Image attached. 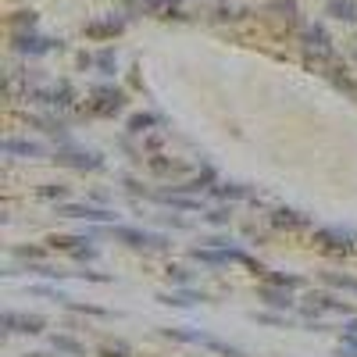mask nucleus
I'll list each match as a JSON object with an SVG mask.
<instances>
[{"label": "nucleus", "instance_id": "23", "mask_svg": "<svg viewBox=\"0 0 357 357\" xmlns=\"http://www.w3.org/2000/svg\"><path fill=\"white\" fill-rule=\"evenodd\" d=\"M8 25H11V33H25V29H36L40 25V15L33 8H29V11H15L8 18Z\"/></svg>", "mask_w": 357, "mask_h": 357}, {"label": "nucleus", "instance_id": "21", "mask_svg": "<svg viewBox=\"0 0 357 357\" xmlns=\"http://www.w3.org/2000/svg\"><path fill=\"white\" fill-rule=\"evenodd\" d=\"M61 307H68V311H75V314H89V318H122V311H111V307H97V304H79V301H68L61 304Z\"/></svg>", "mask_w": 357, "mask_h": 357}, {"label": "nucleus", "instance_id": "41", "mask_svg": "<svg viewBox=\"0 0 357 357\" xmlns=\"http://www.w3.org/2000/svg\"><path fill=\"white\" fill-rule=\"evenodd\" d=\"M343 347H354L357 350V333H343Z\"/></svg>", "mask_w": 357, "mask_h": 357}, {"label": "nucleus", "instance_id": "42", "mask_svg": "<svg viewBox=\"0 0 357 357\" xmlns=\"http://www.w3.org/2000/svg\"><path fill=\"white\" fill-rule=\"evenodd\" d=\"M336 357H357V350H354V347H343V343H340V350H336Z\"/></svg>", "mask_w": 357, "mask_h": 357}, {"label": "nucleus", "instance_id": "7", "mask_svg": "<svg viewBox=\"0 0 357 357\" xmlns=\"http://www.w3.org/2000/svg\"><path fill=\"white\" fill-rule=\"evenodd\" d=\"M325 311L354 318V304L340 301V296H333V293H307V296H304V314L314 318V314H325Z\"/></svg>", "mask_w": 357, "mask_h": 357}, {"label": "nucleus", "instance_id": "43", "mask_svg": "<svg viewBox=\"0 0 357 357\" xmlns=\"http://www.w3.org/2000/svg\"><path fill=\"white\" fill-rule=\"evenodd\" d=\"M340 333H357V318H350V321L343 325V329H340Z\"/></svg>", "mask_w": 357, "mask_h": 357}, {"label": "nucleus", "instance_id": "10", "mask_svg": "<svg viewBox=\"0 0 357 357\" xmlns=\"http://www.w3.org/2000/svg\"><path fill=\"white\" fill-rule=\"evenodd\" d=\"M33 100L36 104H43V107H72V100H75V89H72V82H57V86H50V89H33Z\"/></svg>", "mask_w": 357, "mask_h": 357}, {"label": "nucleus", "instance_id": "13", "mask_svg": "<svg viewBox=\"0 0 357 357\" xmlns=\"http://www.w3.org/2000/svg\"><path fill=\"white\" fill-rule=\"evenodd\" d=\"M268 222H272L275 229H311L314 218L296 211V207H272V215H268Z\"/></svg>", "mask_w": 357, "mask_h": 357}, {"label": "nucleus", "instance_id": "25", "mask_svg": "<svg viewBox=\"0 0 357 357\" xmlns=\"http://www.w3.org/2000/svg\"><path fill=\"white\" fill-rule=\"evenodd\" d=\"M321 282L325 286H336V289H347V293L357 296V279L347 275V272H321Z\"/></svg>", "mask_w": 357, "mask_h": 357}, {"label": "nucleus", "instance_id": "4", "mask_svg": "<svg viewBox=\"0 0 357 357\" xmlns=\"http://www.w3.org/2000/svg\"><path fill=\"white\" fill-rule=\"evenodd\" d=\"M54 165H61V168H72V172H100L104 168V158L97 151H79V146H61V151H54L50 158Z\"/></svg>", "mask_w": 357, "mask_h": 357}, {"label": "nucleus", "instance_id": "15", "mask_svg": "<svg viewBox=\"0 0 357 357\" xmlns=\"http://www.w3.org/2000/svg\"><path fill=\"white\" fill-rule=\"evenodd\" d=\"M293 289H282V286H272V282H264L261 289H257V296L268 304V307H275V311H293V296H289Z\"/></svg>", "mask_w": 357, "mask_h": 357}, {"label": "nucleus", "instance_id": "33", "mask_svg": "<svg viewBox=\"0 0 357 357\" xmlns=\"http://www.w3.org/2000/svg\"><path fill=\"white\" fill-rule=\"evenodd\" d=\"M165 275H168L175 286H193V272H190L186 264H168V268H165Z\"/></svg>", "mask_w": 357, "mask_h": 357}, {"label": "nucleus", "instance_id": "5", "mask_svg": "<svg viewBox=\"0 0 357 357\" xmlns=\"http://www.w3.org/2000/svg\"><path fill=\"white\" fill-rule=\"evenodd\" d=\"M314 243L325 247V250H336V254H350L354 243H357V229H350V225H325V229H314Z\"/></svg>", "mask_w": 357, "mask_h": 357}, {"label": "nucleus", "instance_id": "39", "mask_svg": "<svg viewBox=\"0 0 357 357\" xmlns=\"http://www.w3.org/2000/svg\"><path fill=\"white\" fill-rule=\"evenodd\" d=\"M72 257L75 261H97V247H79V250H72Z\"/></svg>", "mask_w": 357, "mask_h": 357}, {"label": "nucleus", "instance_id": "20", "mask_svg": "<svg viewBox=\"0 0 357 357\" xmlns=\"http://www.w3.org/2000/svg\"><path fill=\"white\" fill-rule=\"evenodd\" d=\"M325 15L340 22H357V0H325Z\"/></svg>", "mask_w": 357, "mask_h": 357}, {"label": "nucleus", "instance_id": "37", "mask_svg": "<svg viewBox=\"0 0 357 357\" xmlns=\"http://www.w3.org/2000/svg\"><path fill=\"white\" fill-rule=\"evenodd\" d=\"M243 15H247L243 8H232V4H225V8H218V11H215V18H218V22H236V18H243Z\"/></svg>", "mask_w": 357, "mask_h": 357}, {"label": "nucleus", "instance_id": "19", "mask_svg": "<svg viewBox=\"0 0 357 357\" xmlns=\"http://www.w3.org/2000/svg\"><path fill=\"white\" fill-rule=\"evenodd\" d=\"M211 197H218V200H250L254 190L247 183H215L211 186Z\"/></svg>", "mask_w": 357, "mask_h": 357}, {"label": "nucleus", "instance_id": "32", "mask_svg": "<svg viewBox=\"0 0 357 357\" xmlns=\"http://www.w3.org/2000/svg\"><path fill=\"white\" fill-rule=\"evenodd\" d=\"M254 321L272 325V329H293V321L286 318V311H282V314H275V311H261V314H254Z\"/></svg>", "mask_w": 357, "mask_h": 357}, {"label": "nucleus", "instance_id": "29", "mask_svg": "<svg viewBox=\"0 0 357 357\" xmlns=\"http://www.w3.org/2000/svg\"><path fill=\"white\" fill-rule=\"evenodd\" d=\"M264 282L282 286V289H304V279L301 275H286V272H264Z\"/></svg>", "mask_w": 357, "mask_h": 357}, {"label": "nucleus", "instance_id": "36", "mask_svg": "<svg viewBox=\"0 0 357 357\" xmlns=\"http://www.w3.org/2000/svg\"><path fill=\"white\" fill-rule=\"evenodd\" d=\"M268 11L286 15V18H296V4H293V0H272V4H268Z\"/></svg>", "mask_w": 357, "mask_h": 357}, {"label": "nucleus", "instance_id": "24", "mask_svg": "<svg viewBox=\"0 0 357 357\" xmlns=\"http://www.w3.org/2000/svg\"><path fill=\"white\" fill-rule=\"evenodd\" d=\"M50 347L57 354H65V357H82L86 354V347L79 340H72V336H50Z\"/></svg>", "mask_w": 357, "mask_h": 357}, {"label": "nucleus", "instance_id": "38", "mask_svg": "<svg viewBox=\"0 0 357 357\" xmlns=\"http://www.w3.org/2000/svg\"><path fill=\"white\" fill-rule=\"evenodd\" d=\"M200 243H204V247H232V240H229V236H218V232H215V236H204Z\"/></svg>", "mask_w": 357, "mask_h": 357}, {"label": "nucleus", "instance_id": "6", "mask_svg": "<svg viewBox=\"0 0 357 357\" xmlns=\"http://www.w3.org/2000/svg\"><path fill=\"white\" fill-rule=\"evenodd\" d=\"M0 329L4 336H15V333H25V336H40L47 329V318L43 314H22V311H4L0 314Z\"/></svg>", "mask_w": 357, "mask_h": 357}, {"label": "nucleus", "instance_id": "40", "mask_svg": "<svg viewBox=\"0 0 357 357\" xmlns=\"http://www.w3.org/2000/svg\"><path fill=\"white\" fill-rule=\"evenodd\" d=\"M75 275H82V279H89V282H114V275H104V272H75Z\"/></svg>", "mask_w": 357, "mask_h": 357}, {"label": "nucleus", "instance_id": "22", "mask_svg": "<svg viewBox=\"0 0 357 357\" xmlns=\"http://www.w3.org/2000/svg\"><path fill=\"white\" fill-rule=\"evenodd\" d=\"M93 68H97L100 75H114V68H118V50H114V47H100V50L93 54Z\"/></svg>", "mask_w": 357, "mask_h": 357}, {"label": "nucleus", "instance_id": "30", "mask_svg": "<svg viewBox=\"0 0 357 357\" xmlns=\"http://www.w3.org/2000/svg\"><path fill=\"white\" fill-rule=\"evenodd\" d=\"M11 257H18V261H25V264H29V261H43V257H47V247H36V243L25 247V243H18V247H11Z\"/></svg>", "mask_w": 357, "mask_h": 357}, {"label": "nucleus", "instance_id": "11", "mask_svg": "<svg viewBox=\"0 0 357 357\" xmlns=\"http://www.w3.org/2000/svg\"><path fill=\"white\" fill-rule=\"evenodd\" d=\"M211 296H207L204 289H193V286H178L172 293H158V304L165 307H193V304H207Z\"/></svg>", "mask_w": 357, "mask_h": 357}, {"label": "nucleus", "instance_id": "18", "mask_svg": "<svg viewBox=\"0 0 357 357\" xmlns=\"http://www.w3.org/2000/svg\"><path fill=\"white\" fill-rule=\"evenodd\" d=\"M161 336L175 340V343H197V347H204V340H207L204 329H186V325H168V329H161Z\"/></svg>", "mask_w": 357, "mask_h": 357}, {"label": "nucleus", "instance_id": "28", "mask_svg": "<svg viewBox=\"0 0 357 357\" xmlns=\"http://www.w3.org/2000/svg\"><path fill=\"white\" fill-rule=\"evenodd\" d=\"M29 293H33V296H43V301H54V304H65V301H68V293H65V289H57V286H50V282L29 286Z\"/></svg>", "mask_w": 357, "mask_h": 357}, {"label": "nucleus", "instance_id": "44", "mask_svg": "<svg viewBox=\"0 0 357 357\" xmlns=\"http://www.w3.org/2000/svg\"><path fill=\"white\" fill-rule=\"evenodd\" d=\"M25 357H65V354H57V350H54V354H25Z\"/></svg>", "mask_w": 357, "mask_h": 357}, {"label": "nucleus", "instance_id": "12", "mask_svg": "<svg viewBox=\"0 0 357 357\" xmlns=\"http://www.w3.org/2000/svg\"><path fill=\"white\" fill-rule=\"evenodd\" d=\"M0 151H4V158H29V161L47 158V146H43V143H36V139H18V136H8L4 143H0Z\"/></svg>", "mask_w": 357, "mask_h": 357}, {"label": "nucleus", "instance_id": "1", "mask_svg": "<svg viewBox=\"0 0 357 357\" xmlns=\"http://www.w3.org/2000/svg\"><path fill=\"white\" fill-rule=\"evenodd\" d=\"M126 104H129L126 89L114 86V82H97L89 89V114L93 118H114V114L126 111Z\"/></svg>", "mask_w": 357, "mask_h": 357}, {"label": "nucleus", "instance_id": "27", "mask_svg": "<svg viewBox=\"0 0 357 357\" xmlns=\"http://www.w3.org/2000/svg\"><path fill=\"white\" fill-rule=\"evenodd\" d=\"M204 222H207V225H215V229H225V225H232V204L211 207V211L204 215Z\"/></svg>", "mask_w": 357, "mask_h": 357}, {"label": "nucleus", "instance_id": "34", "mask_svg": "<svg viewBox=\"0 0 357 357\" xmlns=\"http://www.w3.org/2000/svg\"><path fill=\"white\" fill-rule=\"evenodd\" d=\"M40 197L43 200H65L68 197V186L65 183H47V186H40Z\"/></svg>", "mask_w": 357, "mask_h": 357}, {"label": "nucleus", "instance_id": "16", "mask_svg": "<svg viewBox=\"0 0 357 357\" xmlns=\"http://www.w3.org/2000/svg\"><path fill=\"white\" fill-rule=\"evenodd\" d=\"M129 8V15H161L168 18V11H175V0H122Z\"/></svg>", "mask_w": 357, "mask_h": 357}, {"label": "nucleus", "instance_id": "8", "mask_svg": "<svg viewBox=\"0 0 357 357\" xmlns=\"http://www.w3.org/2000/svg\"><path fill=\"white\" fill-rule=\"evenodd\" d=\"M126 25H129V11L126 15H107L100 22H86L82 36H89V40H114V36L126 33Z\"/></svg>", "mask_w": 357, "mask_h": 357}, {"label": "nucleus", "instance_id": "14", "mask_svg": "<svg viewBox=\"0 0 357 357\" xmlns=\"http://www.w3.org/2000/svg\"><path fill=\"white\" fill-rule=\"evenodd\" d=\"M301 40H304V50H307V54H314V57H333V36L325 33L321 25H307Z\"/></svg>", "mask_w": 357, "mask_h": 357}, {"label": "nucleus", "instance_id": "2", "mask_svg": "<svg viewBox=\"0 0 357 357\" xmlns=\"http://www.w3.org/2000/svg\"><path fill=\"white\" fill-rule=\"evenodd\" d=\"M111 236L118 243H126L132 250H168L172 240L165 232H146V229H136V225H111Z\"/></svg>", "mask_w": 357, "mask_h": 357}, {"label": "nucleus", "instance_id": "26", "mask_svg": "<svg viewBox=\"0 0 357 357\" xmlns=\"http://www.w3.org/2000/svg\"><path fill=\"white\" fill-rule=\"evenodd\" d=\"M82 243H86V236H61V232H57V236H50V240H47V247H50V250H65V254L79 250Z\"/></svg>", "mask_w": 357, "mask_h": 357}, {"label": "nucleus", "instance_id": "3", "mask_svg": "<svg viewBox=\"0 0 357 357\" xmlns=\"http://www.w3.org/2000/svg\"><path fill=\"white\" fill-rule=\"evenodd\" d=\"M11 50L22 54V57H43V54H54V50H65V40L43 36L36 29H25V33H11Z\"/></svg>", "mask_w": 357, "mask_h": 357}, {"label": "nucleus", "instance_id": "31", "mask_svg": "<svg viewBox=\"0 0 357 357\" xmlns=\"http://www.w3.org/2000/svg\"><path fill=\"white\" fill-rule=\"evenodd\" d=\"M204 347H207V350H215V354H222V357H247L240 347H232V343H225V340H215V336H207Z\"/></svg>", "mask_w": 357, "mask_h": 357}, {"label": "nucleus", "instance_id": "17", "mask_svg": "<svg viewBox=\"0 0 357 357\" xmlns=\"http://www.w3.org/2000/svg\"><path fill=\"white\" fill-rule=\"evenodd\" d=\"M161 122H165V118L158 111H139V114H132L129 122H126V129H129V136H143V132H151Z\"/></svg>", "mask_w": 357, "mask_h": 357}, {"label": "nucleus", "instance_id": "9", "mask_svg": "<svg viewBox=\"0 0 357 357\" xmlns=\"http://www.w3.org/2000/svg\"><path fill=\"white\" fill-rule=\"evenodd\" d=\"M61 218H75V222H114L118 215L111 207H97V204H61L57 207Z\"/></svg>", "mask_w": 357, "mask_h": 357}, {"label": "nucleus", "instance_id": "35", "mask_svg": "<svg viewBox=\"0 0 357 357\" xmlns=\"http://www.w3.org/2000/svg\"><path fill=\"white\" fill-rule=\"evenodd\" d=\"M97 357H136V354H132L126 343H114V347H111V343H104V347L97 350Z\"/></svg>", "mask_w": 357, "mask_h": 357}]
</instances>
